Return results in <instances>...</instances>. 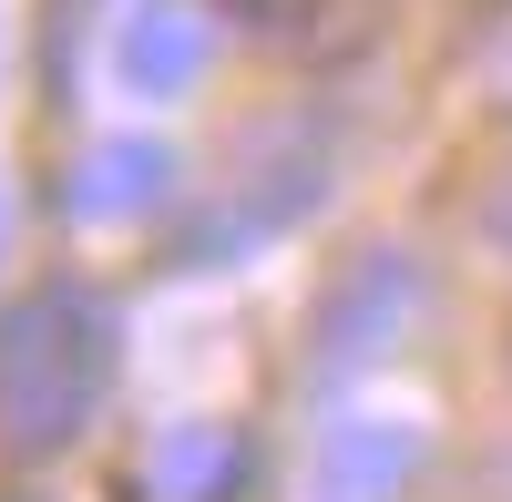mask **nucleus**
<instances>
[{"mask_svg": "<svg viewBox=\"0 0 512 502\" xmlns=\"http://www.w3.org/2000/svg\"><path fill=\"white\" fill-rule=\"evenodd\" d=\"M236 472H246V451H236L226 421H185V431L154 441V492L164 502H226Z\"/></svg>", "mask_w": 512, "mask_h": 502, "instance_id": "7", "label": "nucleus"}, {"mask_svg": "<svg viewBox=\"0 0 512 502\" xmlns=\"http://www.w3.org/2000/svg\"><path fill=\"white\" fill-rule=\"evenodd\" d=\"M113 380V318L82 287H31L0 308V451H62Z\"/></svg>", "mask_w": 512, "mask_h": 502, "instance_id": "1", "label": "nucleus"}, {"mask_svg": "<svg viewBox=\"0 0 512 502\" xmlns=\"http://www.w3.org/2000/svg\"><path fill=\"white\" fill-rule=\"evenodd\" d=\"M420 298H431V277H420L410 246H359V257L328 277L318 318H308V369H318V380H349V369L390 359L410 339Z\"/></svg>", "mask_w": 512, "mask_h": 502, "instance_id": "2", "label": "nucleus"}, {"mask_svg": "<svg viewBox=\"0 0 512 502\" xmlns=\"http://www.w3.org/2000/svg\"><path fill=\"white\" fill-rule=\"evenodd\" d=\"M205 52H216V21H205L195 0H134L123 31H113V72H123V93H144V103L195 93Z\"/></svg>", "mask_w": 512, "mask_h": 502, "instance_id": "5", "label": "nucleus"}, {"mask_svg": "<svg viewBox=\"0 0 512 502\" xmlns=\"http://www.w3.org/2000/svg\"><path fill=\"white\" fill-rule=\"evenodd\" d=\"M482 236L512 257V164H502V175H492V195H482Z\"/></svg>", "mask_w": 512, "mask_h": 502, "instance_id": "8", "label": "nucleus"}, {"mask_svg": "<svg viewBox=\"0 0 512 502\" xmlns=\"http://www.w3.org/2000/svg\"><path fill=\"white\" fill-rule=\"evenodd\" d=\"M420 472V421L400 410H349L328 421L308 451V502H400V482Z\"/></svg>", "mask_w": 512, "mask_h": 502, "instance_id": "4", "label": "nucleus"}, {"mask_svg": "<svg viewBox=\"0 0 512 502\" xmlns=\"http://www.w3.org/2000/svg\"><path fill=\"white\" fill-rule=\"evenodd\" d=\"M175 195V144H154V134H113V144H93L72 164V185H62V205L82 226H134V216H154V205Z\"/></svg>", "mask_w": 512, "mask_h": 502, "instance_id": "6", "label": "nucleus"}, {"mask_svg": "<svg viewBox=\"0 0 512 502\" xmlns=\"http://www.w3.org/2000/svg\"><path fill=\"white\" fill-rule=\"evenodd\" d=\"M11 216H21V205H11V185H0V257H11Z\"/></svg>", "mask_w": 512, "mask_h": 502, "instance_id": "9", "label": "nucleus"}, {"mask_svg": "<svg viewBox=\"0 0 512 502\" xmlns=\"http://www.w3.org/2000/svg\"><path fill=\"white\" fill-rule=\"evenodd\" d=\"M318 185H328V154L308 144V134H287L277 144V164H256V175L205 216L195 236H185V267H226V257H246L256 236H277V226H297L318 205Z\"/></svg>", "mask_w": 512, "mask_h": 502, "instance_id": "3", "label": "nucleus"}]
</instances>
